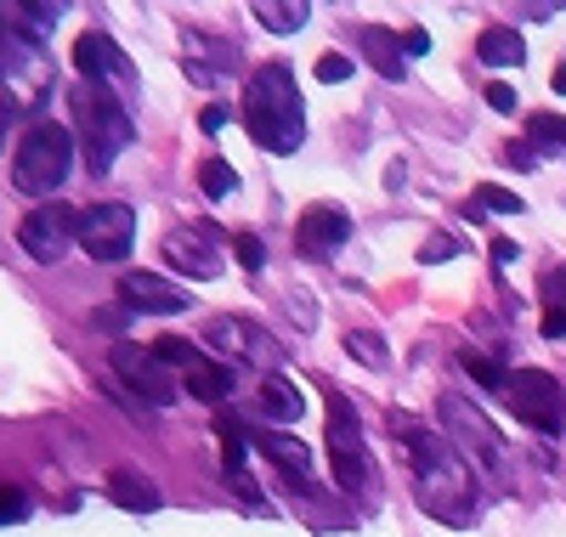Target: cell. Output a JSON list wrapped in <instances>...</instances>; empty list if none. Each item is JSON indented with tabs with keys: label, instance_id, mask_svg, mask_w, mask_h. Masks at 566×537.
<instances>
[{
	"label": "cell",
	"instance_id": "3957f363",
	"mask_svg": "<svg viewBox=\"0 0 566 537\" xmlns=\"http://www.w3.org/2000/svg\"><path fill=\"white\" fill-rule=\"evenodd\" d=\"M74 125H80V148H85L91 176H108L114 159L136 141L130 108L119 103L108 85H80V91H74Z\"/></svg>",
	"mask_w": 566,
	"mask_h": 537
},
{
	"label": "cell",
	"instance_id": "74e56055",
	"mask_svg": "<svg viewBox=\"0 0 566 537\" xmlns=\"http://www.w3.org/2000/svg\"><path fill=\"white\" fill-rule=\"evenodd\" d=\"M488 255H493L499 266H510V261H515V255H522V250H515V243H510V238H493V250H488Z\"/></svg>",
	"mask_w": 566,
	"mask_h": 537
},
{
	"label": "cell",
	"instance_id": "4dcf8cb0",
	"mask_svg": "<svg viewBox=\"0 0 566 537\" xmlns=\"http://www.w3.org/2000/svg\"><path fill=\"white\" fill-rule=\"evenodd\" d=\"M357 69H352V57H340V52H323L317 57V85H346Z\"/></svg>",
	"mask_w": 566,
	"mask_h": 537
},
{
	"label": "cell",
	"instance_id": "83f0119b",
	"mask_svg": "<svg viewBox=\"0 0 566 537\" xmlns=\"http://www.w3.org/2000/svg\"><path fill=\"white\" fill-rule=\"evenodd\" d=\"M527 130H533V148H538V154L566 148V119H560V114H533V119H527Z\"/></svg>",
	"mask_w": 566,
	"mask_h": 537
},
{
	"label": "cell",
	"instance_id": "836d02e7",
	"mask_svg": "<svg viewBox=\"0 0 566 537\" xmlns=\"http://www.w3.org/2000/svg\"><path fill=\"white\" fill-rule=\"evenodd\" d=\"M504 159H510V165H522V170H533L544 154L533 148V141H510V148H504Z\"/></svg>",
	"mask_w": 566,
	"mask_h": 537
},
{
	"label": "cell",
	"instance_id": "9c48e42d",
	"mask_svg": "<svg viewBox=\"0 0 566 537\" xmlns=\"http://www.w3.org/2000/svg\"><path fill=\"white\" fill-rule=\"evenodd\" d=\"M74 227H80V210L69 204H40L18 221V243H23V255L29 261H63L69 255V243H74Z\"/></svg>",
	"mask_w": 566,
	"mask_h": 537
},
{
	"label": "cell",
	"instance_id": "8992f818",
	"mask_svg": "<svg viewBox=\"0 0 566 537\" xmlns=\"http://www.w3.org/2000/svg\"><path fill=\"white\" fill-rule=\"evenodd\" d=\"M328 470H335L340 493H363V486H374V459L363 448V430H357L352 402L340 397V390H328Z\"/></svg>",
	"mask_w": 566,
	"mask_h": 537
},
{
	"label": "cell",
	"instance_id": "4fadbf2b",
	"mask_svg": "<svg viewBox=\"0 0 566 537\" xmlns=\"http://www.w3.org/2000/svg\"><path fill=\"white\" fill-rule=\"evenodd\" d=\"M165 261L176 266V272H187V277H221L227 272V261H221V250L199 232V227H176V232H165Z\"/></svg>",
	"mask_w": 566,
	"mask_h": 537
},
{
	"label": "cell",
	"instance_id": "30bf717a",
	"mask_svg": "<svg viewBox=\"0 0 566 537\" xmlns=\"http://www.w3.org/2000/svg\"><path fill=\"white\" fill-rule=\"evenodd\" d=\"M74 69H80V80H85V85L136 91V69H130V57L119 52L114 34H103V29H91V34H80V40H74Z\"/></svg>",
	"mask_w": 566,
	"mask_h": 537
},
{
	"label": "cell",
	"instance_id": "7402d4cb",
	"mask_svg": "<svg viewBox=\"0 0 566 537\" xmlns=\"http://www.w3.org/2000/svg\"><path fill=\"white\" fill-rule=\"evenodd\" d=\"M363 57L380 69L386 80H402V74H408L402 57H397V34H391V29H363Z\"/></svg>",
	"mask_w": 566,
	"mask_h": 537
},
{
	"label": "cell",
	"instance_id": "277c9868",
	"mask_svg": "<svg viewBox=\"0 0 566 537\" xmlns=\"http://www.w3.org/2000/svg\"><path fill=\"white\" fill-rule=\"evenodd\" d=\"M69 170H74V136L63 130V125H34L29 136H23V148H18V159H12V181L23 187V192H34V199H45V192H57L63 181H69Z\"/></svg>",
	"mask_w": 566,
	"mask_h": 537
},
{
	"label": "cell",
	"instance_id": "2e32d148",
	"mask_svg": "<svg viewBox=\"0 0 566 537\" xmlns=\"http://www.w3.org/2000/svg\"><path fill=\"white\" fill-rule=\"evenodd\" d=\"M108 498L119 509H136V515H154L159 509V486L148 475H136V470H114L108 475Z\"/></svg>",
	"mask_w": 566,
	"mask_h": 537
},
{
	"label": "cell",
	"instance_id": "e575fe53",
	"mask_svg": "<svg viewBox=\"0 0 566 537\" xmlns=\"http://www.w3.org/2000/svg\"><path fill=\"white\" fill-rule=\"evenodd\" d=\"M488 108H499V114H515V91H510L504 80H493V85H488Z\"/></svg>",
	"mask_w": 566,
	"mask_h": 537
},
{
	"label": "cell",
	"instance_id": "ffe728a7",
	"mask_svg": "<svg viewBox=\"0 0 566 537\" xmlns=\"http://www.w3.org/2000/svg\"><path fill=\"white\" fill-rule=\"evenodd\" d=\"M306 18H312L306 0H255V23L272 34H295V29H306Z\"/></svg>",
	"mask_w": 566,
	"mask_h": 537
},
{
	"label": "cell",
	"instance_id": "7c38bea8",
	"mask_svg": "<svg viewBox=\"0 0 566 537\" xmlns=\"http://www.w3.org/2000/svg\"><path fill=\"white\" fill-rule=\"evenodd\" d=\"M119 301H125V312H148V317H170V312L193 306V295H187L181 283L159 277V272H125L119 277Z\"/></svg>",
	"mask_w": 566,
	"mask_h": 537
},
{
	"label": "cell",
	"instance_id": "44dd1931",
	"mask_svg": "<svg viewBox=\"0 0 566 537\" xmlns=\"http://www.w3.org/2000/svg\"><path fill=\"white\" fill-rule=\"evenodd\" d=\"M261 413L277 419V424H295V419L306 413V402H301V390H295L290 379H266V385H261Z\"/></svg>",
	"mask_w": 566,
	"mask_h": 537
},
{
	"label": "cell",
	"instance_id": "1f68e13d",
	"mask_svg": "<svg viewBox=\"0 0 566 537\" xmlns=\"http://www.w3.org/2000/svg\"><path fill=\"white\" fill-rule=\"evenodd\" d=\"M18 520H29V498L18 486H0V526H18Z\"/></svg>",
	"mask_w": 566,
	"mask_h": 537
},
{
	"label": "cell",
	"instance_id": "d6986e66",
	"mask_svg": "<svg viewBox=\"0 0 566 537\" xmlns=\"http://www.w3.org/2000/svg\"><path fill=\"white\" fill-rule=\"evenodd\" d=\"M232 385H239V368H232V362H199L193 373H187V397H199V402H227Z\"/></svg>",
	"mask_w": 566,
	"mask_h": 537
},
{
	"label": "cell",
	"instance_id": "d4e9b609",
	"mask_svg": "<svg viewBox=\"0 0 566 537\" xmlns=\"http://www.w3.org/2000/svg\"><path fill=\"white\" fill-rule=\"evenodd\" d=\"M199 192L221 204L227 192H239V170H232L227 159H205V165H199Z\"/></svg>",
	"mask_w": 566,
	"mask_h": 537
},
{
	"label": "cell",
	"instance_id": "d590c367",
	"mask_svg": "<svg viewBox=\"0 0 566 537\" xmlns=\"http://www.w3.org/2000/svg\"><path fill=\"white\" fill-rule=\"evenodd\" d=\"M397 45H402L408 57H424V52H431V34H424V29H408V34H397Z\"/></svg>",
	"mask_w": 566,
	"mask_h": 537
},
{
	"label": "cell",
	"instance_id": "8d00e7d4",
	"mask_svg": "<svg viewBox=\"0 0 566 537\" xmlns=\"http://www.w3.org/2000/svg\"><path fill=\"white\" fill-rule=\"evenodd\" d=\"M227 125H232V119H227V108H221V103H210V108L199 114V130H210V136H216V130H227Z\"/></svg>",
	"mask_w": 566,
	"mask_h": 537
},
{
	"label": "cell",
	"instance_id": "ac0fdd59",
	"mask_svg": "<svg viewBox=\"0 0 566 537\" xmlns=\"http://www.w3.org/2000/svg\"><path fill=\"white\" fill-rule=\"evenodd\" d=\"M476 57L488 69H522L527 63V45H522V34H515V29H482L476 34Z\"/></svg>",
	"mask_w": 566,
	"mask_h": 537
},
{
	"label": "cell",
	"instance_id": "8fae6325",
	"mask_svg": "<svg viewBox=\"0 0 566 537\" xmlns=\"http://www.w3.org/2000/svg\"><path fill=\"white\" fill-rule=\"evenodd\" d=\"M114 373L142 390V408H170L176 402V379L148 346H114Z\"/></svg>",
	"mask_w": 566,
	"mask_h": 537
},
{
	"label": "cell",
	"instance_id": "d6a6232c",
	"mask_svg": "<svg viewBox=\"0 0 566 537\" xmlns=\"http://www.w3.org/2000/svg\"><path fill=\"white\" fill-rule=\"evenodd\" d=\"M544 306L566 317V266H555V272H544Z\"/></svg>",
	"mask_w": 566,
	"mask_h": 537
},
{
	"label": "cell",
	"instance_id": "f35d334b",
	"mask_svg": "<svg viewBox=\"0 0 566 537\" xmlns=\"http://www.w3.org/2000/svg\"><path fill=\"white\" fill-rule=\"evenodd\" d=\"M125 317H130L125 306H119V312H97V328H108V334H119V328H125Z\"/></svg>",
	"mask_w": 566,
	"mask_h": 537
},
{
	"label": "cell",
	"instance_id": "484cf974",
	"mask_svg": "<svg viewBox=\"0 0 566 537\" xmlns=\"http://www.w3.org/2000/svg\"><path fill=\"white\" fill-rule=\"evenodd\" d=\"M346 351H352V362H363V368H386V362H391V357H386V339H380V334H363V328L346 334Z\"/></svg>",
	"mask_w": 566,
	"mask_h": 537
},
{
	"label": "cell",
	"instance_id": "9a60e30c",
	"mask_svg": "<svg viewBox=\"0 0 566 537\" xmlns=\"http://www.w3.org/2000/svg\"><path fill=\"white\" fill-rule=\"evenodd\" d=\"M205 339H210V346H221V351H232V362L277 351V346H266V334H255V328H250V323H239V317H216V323L205 328Z\"/></svg>",
	"mask_w": 566,
	"mask_h": 537
},
{
	"label": "cell",
	"instance_id": "603a6c76",
	"mask_svg": "<svg viewBox=\"0 0 566 537\" xmlns=\"http://www.w3.org/2000/svg\"><path fill=\"white\" fill-rule=\"evenodd\" d=\"M464 215H470V221H488V215H522V199H515L510 187L488 181V187H476V199L464 204Z\"/></svg>",
	"mask_w": 566,
	"mask_h": 537
},
{
	"label": "cell",
	"instance_id": "60d3db41",
	"mask_svg": "<svg viewBox=\"0 0 566 537\" xmlns=\"http://www.w3.org/2000/svg\"><path fill=\"white\" fill-rule=\"evenodd\" d=\"M0 141H7V125H0Z\"/></svg>",
	"mask_w": 566,
	"mask_h": 537
},
{
	"label": "cell",
	"instance_id": "ab89813d",
	"mask_svg": "<svg viewBox=\"0 0 566 537\" xmlns=\"http://www.w3.org/2000/svg\"><path fill=\"white\" fill-rule=\"evenodd\" d=\"M549 85H555V91H560V96H566V63H560V69H555V80H549Z\"/></svg>",
	"mask_w": 566,
	"mask_h": 537
},
{
	"label": "cell",
	"instance_id": "6da1fadb",
	"mask_svg": "<svg viewBox=\"0 0 566 537\" xmlns=\"http://www.w3.org/2000/svg\"><path fill=\"white\" fill-rule=\"evenodd\" d=\"M391 435L402 442L408 464H413V498L419 509L442 520V526H470L476 520V470H470L448 435H437L431 424H419L408 413H391Z\"/></svg>",
	"mask_w": 566,
	"mask_h": 537
},
{
	"label": "cell",
	"instance_id": "ba28073f",
	"mask_svg": "<svg viewBox=\"0 0 566 537\" xmlns=\"http://www.w3.org/2000/svg\"><path fill=\"white\" fill-rule=\"evenodd\" d=\"M74 238L91 261H125L136 243V210L130 204H91V210H80Z\"/></svg>",
	"mask_w": 566,
	"mask_h": 537
},
{
	"label": "cell",
	"instance_id": "5bb4252c",
	"mask_svg": "<svg viewBox=\"0 0 566 537\" xmlns=\"http://www.w3.org/2000/svg\"><path fill=\"white\" fill-rule=\"evenodd\" d=\"M352 238V215L340 204H312L295 227V243L301 255H323V250H340V243Z\"/></svg>",
	"mask_w": 566,
	"mask_h": 537
},
{
	"label": "cell",
	"instance_id": "e0dca14e",
	"mask_svg": "<svg viewBox=\"0 0 566 537\" xmlns=\"http://www.w3.org/2000/svg\"><path fill=\"white\" fill-rule=\"evenodd\" d=\"M255 448H261L277 470H290V475H306V470H312V448L301 442V435H290V430H261Z\"/></svg>",
	"mask_w": 566,
	"mask_h": 537
},
{
	"label": "cell",
	"instance_id": "7a4b0ae2",
	"mask_svg": "<svg viewBox=\"0 0 566 537\" xmlns=\"http://www.w3.org/2000/svg\"><path fill=\"white\" fill-rule=\"evenodd\" d=\"M244 125L261 154H295L306 141V108L290 63H261L244 85Z\"/></svg>",
	"mask_w": 566,
	"mask_h": 537
},
{
	"label": "cell",
	"instance_id": "4316f807",
	"mask_svg": "<svg viewBox=\"0 0 566 537\" xmlns=\"http://www.w3.org/2000/svg\"><path fill=\"white\" fill-rule=\"evenodd\" d=\"M464 373L476 379V385H488L493 397H504V379H510L504 362H493V357H482V351H464Z\"/></svg>",
	"mask_w": 566,
	"mask_h": 537
},
{
	"label": "cell",
	"instance_id": "cb8c5ba5",
	"mask_svg": "<svg viewBox=\"0 0 566 537\" xmlns=\"http://www.w3.org/2000/svg\"><path fill=\"white\" fill-rule=\"evenodd\" d=\"M148 351H154L165 368H181V373H193V368L205 362V357H199V346H193V339H181V334H159Z\"/></svg>",
	"mask_w": 566,
	"mask_h": 537
},
{
	"label": "cell",
	"instance_id": "5b68a950",
	"mask_svg": "<svg viewBox=\"0 0 566 537\" xmlns=\"http://www.w3.org/2000/svg\"><path fill=\"white\" fill-rule=\"evenodd\" d=\"M504 408L522 419V424L544 430V435H560V424H566L560 379L544 373V368H510V379H504Z\"/></svg>",
	"mask_w": 566,
	"mask_h": 537
},
{
	"label": "cell",
	"instance_id": "f1b7e54d",
	"mask_svg": "<svg viewBox=\"0 0 566 537\" xmlns=\"http://www.w3.org/2000/svg\"><path fill=\"white\" fill-rule=\"evenodd\" d=\"M459 250H464L459 232H431V238H424V250H419V261L424 266H442V261H459Z\"/></svg>",
	"mask_w": 566,
	"mask_h": 537
},
{
	"label": "cell",
	"instance_id": "f546056e",
	"mask_svg": "<svg viewBox=\"0 0 566 537\" xmlns=\"http://www.w3.org/2000/svg\"><path fill=\"white\" fill-rule=\"evenodd\" d=\"M232 255H239L244 272H261V266H266V243H261L255 232H239V238H232Z\"/></svg>",
	"mask_w": 566,
	"mask_h": 537
},
{
	"label": "cell",
	"instance_id": "52a82bcc",
	"mask_svg": "<svg viewBox=\"0 0 566 537\" xmlns=\"http://www.w3.org/2000/svg\"><path fill=\"white\" fill-rule=\"evenodd\" d=\"M442 424H448V442L464 464H476V470H499L504 459V435L493 430V419L476 408V402H464V397H442L437 402Z\"/></svg>",
	"mask_w": 566,
	"mask_h": 537
}]
</instances>
